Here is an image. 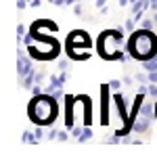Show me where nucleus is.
<instances>
[{"mask_svg":"<svg viewBox=\"0 0 157 157\" xmlns=\"http://www.w3.org/2000/svg\"><path fill=\"white\" fill-rule=\"evenodd\" d=\"M82 11H84V9H82V4H80V2H75V4H73V13H75V15H82Z\"/></svg>","mask_w":157,"mask_h":157,"instance_id":"nucleus-29","label":"nucleus"},{"mask_svg":"<svg viewBox=\"0 0 157 157\" xmlns=\"http://www.w3.org/2000/svg\"><path fill=\"white\" fill-rule=\"evenodd\" d=\"M136 23H138V21H136V19H134V17H128V19H126V21H124V29H126V32H130V34H132L134 29H136Z\"/></svg>","mask_w":157,"mask_h":157,"instance_id":"nucleus-15","label":"nucleus"},{"mask_svg":"<svg viewBox=\"0 0 157 157\" xmlns=\"http://www.w3.org/2000/svg\"><path fill=\"white\" fill-rule=\"evenodd\" d=\"M113 103H115V107H117V111H120V115H121V121H124V126H126L128 120H130L128 105H126V94H124V92H113Z\"/></svg>","mask_w":157,"mask_h":157,"instance_id":"nucleus-8","label":"nucleus"},{"mask_svg":"<svg viewBox=\"0 0 157 157\" xmlns=\"http://www.w3.org/2000/svg\"><path fill=\"white\" fill-rule=\"evenodd\" d=\"M29 6H32V9H40V6H42V0H32Z\"/></svg>","mask_w":157,"mask_h":157,"instance_id":"nucleus-31","label":"nucleus"},{"mask_svg":"<svg viewBox=\"0 0 157 157\" xmlns=\"http://www.w3.org/2000/svg\"><path fill=\"white\" fill-rule=\"evenodd\" d=\"M63 107H65V128L67 130H71L73 128V107H75V103H78V97H73V94H65V98H63Z\"/></svg>","mask_w":157,"mask_h":157,"instance_id":"nucleus-7","label":"nucleus"},{"mask_svg":"<svg viewBox=\"0 0 157 157\" xmlns=\"http://www.w3.org/2000/svg\"><path fill=\"white\" fill-rule=\"evenodd\" d=\"M140 115H145V117H153L155 120V105H151V103H143V107H140Z\"/></svg>","mask_w":157,"mask_h":157,"instance_id":"nucleus-11","label":"nucleus"},{"mask_svg":"<svg viewBox=\"0 0 157 157\" xmlns=\"http://www.w3.org/2000/svg\"><path fill=\"white\" fill-rule=\"evenodd\" d=\"M111 86L101 84V126H109L111 120H109V94H111Z\"/></svg>","mask_w":157,"mask_h":157,"instance_id":"nucleus-6","label":"nucleus"},{"mask_svg":"<svg viewBox=\"0 0 157 157\" xmlns=\"http://www.w3.org/2000/svg\"><path fill=\"white\" fill-rule=\"evenodd\" d=\"M90 46H92V40L88 36V32L84 29H73L67 36L65 42V48H67V57L73 61H86L90 59Z\"/></svg>","mask_w":157,"mask_h":157,"instance_id":"nucleus-4","label":"nucleus"},{"mask_svg":"<svg viewBox=\"0 0 157 157\" xmlns=\"http://www.w3.org/2000/svg\"><path fill=\"white\" fill-rule=\"evenodd\" d=\"M29 92H32V97H38V94L44 92V86H42V84H34L32 88H29Z\"/></svg>","mask_w":157,"mask_h":157,"instance_id":"nucleus-18","label":"nucleus"},{"mask_svg":"<svg viewBox=\"0 0 157 157\" xmlns=\"http://www.w3.org/2000/svg\"><path fill=\"white\" fill-rule=\"evenodd\" d=\"M75 2H82V0H67V4H69V6H73Z\"/></svg>","mask_w":157,"mask_h":157,"instance_id":"nucleus-35","label":"nucleus"},{"mask_svg":"<svg viewBox=\"0 0 157 157\" xmlns=\"http://www.w3.org/2000/svg\"><path fill=\"white\" fill-rule=\"evenodd\" d=\"M128 2L130 0H120V6H128Z\"/></svg>","mask_w":157,"mask_h":157,"instance_id":"nucleus-36","label":"nucleus"},{"mask_svg":"<svg viewBox=\"0 0 157 157\" xmlns=\"http://www.w3.org/2000/svg\"><path fill=\"white\" fill-rule=\"evenodd\" d=\"M151 126H153V117L138 115V120L134 121V126H132V132H136V134H147L149 130H151Z\"/></svg>","mask_w":157,"mask_h":157,"instance_id":"nucleus-9","label":"nucleus"},{"mask_svg":"<svg viewBox=\"0 0 157 157\" xmlns=\"http://www.w3.org/2000/svg\"><path fill=\"white\" fill-rule=\"evenodd\" d=\"M140 65H143V69H145V71H155V69H157V57H153V59H147V61H143Z\"/></svg>","mask_w":157,"mask_h":157,"instance_id":"nucleus-14","label":"nucleus"},{"mask_svg":"<svg viewBox=\"0 0 157 157\" xmlns=\"http://www.w3.org/2000/svg\"><path fill=\"white\" fill-rule=\"evenodd\" d=\"M126 50L132 57V61H138V63L153 59L157 57V34L153 29L136 27L126 42Z\"/></svg>","mask_w":157,"mask_h":157,"instance_id":"nucleus-2","label":"nucleus"},{"mask_svg":"<svg viewBox=\"0 0 157 157\" xmlns=\"http://www.w3.org/2000/svg\"><path fill=\"white\" fill-rule=\"evenodd\" d=\"M82 130H84V124H82V126H73L69 132H71L73 138H80V136H82Z\"/></svg>","mask_w":157,"mask_h":157,"instance_id":"nucleus-21","label":"nucleus"},{"mask_svg":"<svg viewBox=\"0 0 157 157\" xmlns=\"http://www.w3.org/2000/svg\"><path fill=\"white\" fill-rule=\"evenodd\" d=\"M61 101L48 94V92H42L38 97L29 98V105H27V115L29 120L34 121L36 126H52L55 120L59 117V105Z\"/></svg>","mask_w":157,"mask_h":157,"instance_id":"nucleus-3","label":"nucleus"},{"mask_svg":"<svg viewBox=\"0 0 157 157\" xmlns=\"http://www.w3.org/2000/svg\"><path fill=\"white\" fill-rule=\"evenodd\" d=\"M121 82H124V86H132V82H136V80H132L130 75H124V78H121Z\"/></svg>","mask_w":157,"mask_h":157,"instance_id":"nucleus-28","label":"nucleus"},{"mask_svg":"<svg viewBox=\"0 0 157 157\" xmlns=\"http://www.w3.org/2000/svg\"><path fill=\"white\" fill-rule=\"evenodd\" d=\"M36 69L34 67V59L29 57V52H21V48L17 50V73H19V80H23L27 73H32Z\"/></svg>","mask_w":157,"mask_h":157,"instance_id":"nucleus-5","label":"nucleus"},{"mask_svg":"<svg viewBox=\"0 0 157 157\" xmlns=\"http://www.w3.org/2000/svg\"><path fill=\"white\" fill-rule=\"evenodd\" d=\"M147 73H149V82H155L157 84V69L155 71H147Z\"/></svg>","mask_w":157,"mask_h":157,"instance_id":"nucleus-30","label":"nucleus"},{"mask_svg":"<svg viewBox=\"0 0 157 157\" xmlns=\"http://www.w3.org/2000/svg\"><path fill=\"white\" fill-rule=\"evenodd\" d=\"M21 143H25V145H38V138L32 130H25L23 136H21Z\"/></svg>","mask_w":157,"mask_h":157,"instance_id":"nucleus-12","label":"nucleus"},{"mask_svg":"<svg viewBox=\"0 0 157 157\" xmlns=\"http://www.w3.org/2000/svg\"><path fill=\"white\" fill-rule=\"evenodd\" d=\"M121 84H124L121 80H111V82H109V86H111V90H113V92H120Z\"/></svg>","mask_w":157,"mask_h":157,"instance_id":"nucleus-22","label":"nucleus"},{"mask_svg":"<svg viewBox=\"0 0 157 157\" xmlns=\"http://www.w3.org/2000/svg\"><path fill=\"white\" fill-rule=\"evenodd\" d=\"M34 134H36V138H38V143L44 138V126H36V130H34Z\"/></svg>","mask_w":157,"mask_h":157,"instance_id":"nucleus-24","label":"nucleus"},{"mask_svg":"<svg viewBox=\"0 0 157 157\" xmlns=\"http://www.w3.org/2000/svg\"><path fill=\"white\" fill-rule=\"evenodd\" d=\"M29 2H32V0H29Z\"/></svg>","mask_w":157,"mask_h":157,"instance_id":"nucleus-38","label":"nucleus"},{"mask_svg":"<svg viewBox=\"0 0 157 157\" xmlns=\"http://www.w3.org/2000/svg\"><path fill=\"white\" fill-rule=\"evenodd\" d=\"M90 138H92V128H90V126H84L82 136L78 138V143H86V140H90Z\"/></svg>","mask_w":157,"mask_h":157,"instance_id":"nucleus-16","label":"nucleus"},{"mask_svg":"<svg viewBox=\"0 0 157 157\" xmlns=\"http://www.w3.org/2000/svg\"><path fill=\"white\" fill-rule=\"evenodd\" d=\"M147 92H149V97H151V98H155V101H157V84H155V82H149V90H147Z\"/></svg>","mask_w":157,"mask_h":157,"instance_id":"nucleus-20","label":"nucleus"},{"mask_svg":"<svg viewBox=\"0 0 157 157\" xmlns=\"http://www.w3.org/2000/svg\"><path fill=\"white\" fill-rule=\"evenodd\" d=\"M36 75H38V71H36V69H34L32 73H27V75H25L23 80H21V88H23V90H29L32 86L36 84Z\"/></svg>","mask_w":157,"mask_h":157,"instance_id":"nucleus-10","label":"nucleus"},{"mask_svg":"<svg viewBox=\"0 0 157 157\" xmlns=\"http://www.w3.org/2000/svg\"><path fill=\"white\" fill-rule=\"evenodd\" d=\"M25 34H27V29H25V25H23V23H19V25H17V38H23Z\"/></svg>","mask_w":157,"mask_h":157,"instance_id":"nucleus-26","label":"nucleus"},{"mask_svg":"<svg viewBox=\"0 0 157 157\" xmlns=\"http://www.w3.org/2000/svg\"><path fill=\"white\" fill-rule=\"evenodd\" d=\"M134 80H136V84H149V73H136L134 75Z\"/></svg>","mask_w":157,"mask_h":157,"instance_id":"nucleus-17","label":"nucleus"},{"mask_svg":"<svg viewBox=\"0 0 157 157\" xmlns=\"http://www.w3.org/2000/svg\"><path fill=\"white\" fill-rule=\"evenodd\" d=\"M97 50L103 61H120L121 65H126L132 59L128 50H124V27L101 32L97 40Z\"/></svg>","mask_w":157,"mask_h":157,"instance_id":"nucleus-1","label":"nucleus"},{"mask_svg":"<svg viewBox=\"0 0 157 157\" xmlns=\"http://www.w3.org/2000/svg\"><path fill=\"white\" fill-rule=\"evenodd\" d=\"M71 61H73V59H69V57H67V59H59V61H57V67H59V71H61V69H67Z\"/></svg>","mask_w":157,"mask_h":157,"instance_id":"nucleus-19","label":"nucleus"},{"mask_svg":"<svg viewBox=\"0 0 157 157\" xmlns=\"http://www.w3.org/2000/svg\"><path fill=\"white\" fill-rule=\"evenodd\" d=\"M48 2H52L55 6H65L67 4V0H48Z\"/></svg>","mask_w":157,"mask_h":157,"instance_id":"nucleus-32","label":"nucleus"},{"mask_svg":"<svg viewBox=\"0 0 157 157\" xmlns=\"http://www.w3.org/2000/svg\"><path fill=\"white\" fill-rule=\"evenodd\" d=\"M107 2H109V0H97V9L101 11L103 6H107Z\"/></svg>","mask_w":157,"mask_h":157,"instance_id":"nucleus-33","label":"nucleus"},{"mask_svg":"<svg viewBox=\"0 0 157 157\" xmlns=\"http://www.w3.org/2000/svg\"><path fill=\"white\" fill-rule=\"evenodd\" d=\"M27 6H29V0H17V9H19V11H23Z\"/></svg>","mask_w":157,"mask_h":157,"instance_id":"nucleus-27","label":"nucleus"},{"mask_svg":"<svg viewBox=\"0 0 157 157\" xmlns=\"http://www.w3.org/2000/svg\"><path fill=\"white\" fill-rule=\"evenodd\" d=\"M151 2H153V0H151Z\"/></svg>","mask_w":157,"mask_h":157,"instance_id":"nucleus-39","label":"nucleus"},{"mask_svg":"<svg viewBox=\"0 0 157 157\" xmlns=\"http://www.w3.org/2000/svg\"><path fill=\"white\" fill-rule=\"evenodd\" d=\"M153 13V19H155V23H157V11H151Z\"/></svg>","mask_w":157,"mask_h":157,"instance_id":"nucleus-37","label":"nucleus"},{"mask_svg":"<svg viewBox=\"0 0 157 157\" xmlns=\"http://www.w3.org/2000/svg\"><path fill=\"white\" fill-rule=\"evenodd\" d=\"M155 19L153 17H145V19H140L138 21V27H145V29H155Z\"/></svg>","mask_w":157,"mask_h":157,"instance_id":"nucleus-13","label":"nucleus"},{"mask_svg":"<svg viewBox=\"0 0 157 157\" xmlns=\"http://www.w3.org/2000/svg\"><path fill=\"white\" fill-rule=\"evenodd\" d=\"M57 136H59V130L52 128V126H48V140H57Z\"/></svg>","mask_w":157,"mask_h":157,"instance_id":"nucleus-25","label":"nucleus"},{"mask_svg":"<svg viewBox=\"0 0 157 157\" xmlns=\"http://www.w3.org/2000/svg\"><path fill=\"white\" fill-rule=\"evenodd\" d=\"M151 11H157V0H153V2H151Z\"/></svg>","mask_w":157,"mask_h":157,"instance_id":"nucleus-34","label":"nucleus"},{"mask_svg":"<svg viewBox=\"0 0 157 157\" xmlns=\"http://www.w3.org/2000/svg\"><path fill=\"white\" fill-rule=\"evenodd\" d=\"M67 138H69V132H67V128H65V130H59V136H57V140H59V143H67Z\"/></svg>","mask_w":157,"mask_h":157,"instance_id":"nucleus-23","label":"nucleus"}]
</instances>
